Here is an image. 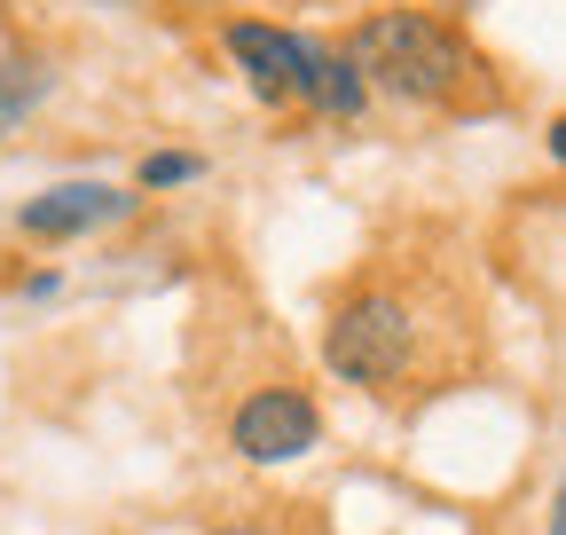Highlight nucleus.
Here are the masks:
<instances>
[{
  "instance_id": "obj_1",
  "label": "nucleus",
  "mask_w": 566,
  "mask_h": 535,
  "mask_svg": "<svg viewBox=\"0 0 566 535\" xmlns=\"http://www.w3.org/2000/svg\"><path fill=\"white\" fill-rule=\"evenodd\" d=\"M346 63L363 72V87H386L401 103H424V111H457V103L488 95V55L472 48V32L457 17H433V9L363 17L346 40Z\"/></svg>"
},
{
  "instance_id": "obj_2",
  "label": "nucleus",
  "mask_w": 566,
  "mask_h": 535,
  "mask_svg": "<svg viewBox=\"0 0 566 535\" xmlns=\"http://www.w3.org/2000/svg\"><path fill=\"white\" fill-rule=\"evenodd\" d=\"M409 355H417V315L401 292L386 284H363V292H346L323 323V363L346 378V386H363V394H386L409 378Z\"/></svg>"
},
{
  "instance_id": "obj_3",
  "label": "nucleus",
  "mask_w": 566,
  "mask_h": 535,
  "mask_svg": "<svg viewBox=\"0 0 566 535\" xmlns=\"http://www.w3.org/2000/svg\"><path fill=\"white\" fill-rule=\"evenodd\" d=\"M229 449L244 464H300L307 449H323V410H315L300 386H260V394L237 401Z\"/></svg>"
},
{
  "instance_id": "obj_4",
  "label": "nucleus",
  "mask_w": 566,
  "mask_h": 535,
  "mask_svg": "<svg viewBox=\"0 0 566 535\" xmlns=\"http://www.w3.org/2000/svg\"><path fill=\"white\" fill-rule=\"evenodd\" d=\"M134 213V189H111V181H55L40 197H24L17 206V229L40 237V244H71V237H95L111 221Z\"/></svg>"
},
{
  "instance_id": "obj_5",
  "label": "nucleus",
  "mask_w": 566,
  "mask_h": 535,
  "mask_svg": "<svg viewBox=\"0 0 566 535\" xmlns=\"http://www.w3.org/2000/svg\"><path fill=\"white\" fill-rule=\"evenodd\" d=\"M229 55L260 103H300V80H307V40L283 32V24H260V17H237L229 24Z\"/></svg>"
},
{
  "instance_id": "obj_6",
  "label": "nucleus",
  "mask_w": 566,
  "mask_h": 535,
  "mask_svg": "<svg viewBox=\"0 0 566 535\" xmlns=\"http://www.w3.org/2000/svg\"><path fill=\"white\" fill-rule=\"evenodd\" d=\"M300 103H307V111H323V118H363L370 87H363V72L346 63V48L307 40V80H300Z\"/></svg>"
},
{
  "instance_id": "obj_7",
  "label": "nucleus",
  "mask_w": 566,
  "mask_h": 535,
  "mask_svg": "<svg viewBox=\"0 0 566 535\" xmlns=\"http://www.w3.org/2000/svg\"><path fill=\"white\" fill-rule=\"evenodd\" d=\"M48 87H55V72L40 55H9V63H0V134H24V118L48 103Z\"/></svg>"
},
{
  "instance_id": "obj_8",
  "label": "nucleus",
  "mask_w": 566,
  "mask_h": 535,
  "mask_svg": "<svg viewBox=\"0 0 566 535\" xmlns=\"http://www.w3.org/2000/svg\"><path fill=\"white\" fill-rule=\"evenodd\" d=\"M197 174H205L197 150H150V158H142V189H181V181H197Z\"/></svg>"
},
{
  "instance_id": "obj_9",
  "label": "nucleus",
  "mask_w": 566,
  "mask_h": 535,
  "mask_svg": "<svg viewBox=\"0 0 566 535\" xmlns=\"http://www.w3.org/2000/svg\"><path fill=\"white\" fill-rule=\"evenodd\" d=\"M212 535H283V527H268V520H229V527H212Z\"/></svg>"
},
{
  "instance_id": "obj_10",
  "label": "nucleus",
  "mask_w": 566,
  "mask_h": 535,
  "mask_svg": "<svg viewBox=\"0 0 566 535\" xmlns=\"http://www.w3.org/2000/svg\"><path fill=\"white\" fill-rule=\"evenodd\" d=\"M95 9H142V0H95Z\"/></svg>"
},
{
  "instance_id": "obj_11",
  "label": "nucleus",
  "mask_w": 566,
  "mask_h": 535,
  "mask_svg": "<svg viewBox=\"0 0 566 535\" xmlns=\"http://www.w3.org/2000/svg\"><path fill=\"white\" fill-rule=\"evenodd\" d=\"M543 535H566V520H558V512H551V527H543Z\"/></svg>"
},
{
  "instance_id": "obj_12",
  "label": "nucleus",
  "mask_w": 566,
  "mask_h": 535,
  "mask_svg": "<svg viewBox=\"0 0 566 535\" xmlns=\"http://www.w3.org/2000/svg\"><path fill=\"white\" fill-rule=\"evenodd\" d=\"M449 9H472V0H449Z\"/></svg>"
}]
</instances>
